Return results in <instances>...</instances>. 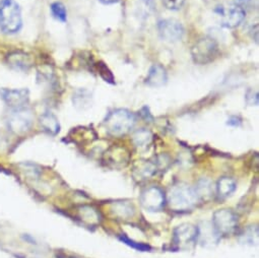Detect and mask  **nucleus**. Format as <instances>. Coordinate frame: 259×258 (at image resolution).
Wrapping results in <instances>:
<instances>
[{
  "label": "nucleus",
  "mask_w": 259,
  "mask_h": 258,
  "mask_svg": "<svg viewBox=\"0 0 259 258\" xmlns=\"http://www.w3.org/2000/svg\"><path fill=\"white\" fill-rule=\"evenodd\" d=\"M240 242L244 245L253 246L258 242V228L257 226H250L240 235Z\"/></svg>",
  "instance_id": "obj_20"
},
{
  "label": "nucleus",
  "mask_w": 259,
  "mask_h": 258,
  "mask_svg": "<svg viewBox=\"0 0 259 258\" xmlns=\"http://www.w3.org/2000/svg\"><path fill=\"white\" fill-rule=\"evenodd\" d=\"M157 172L156 164L151 162H145L143 164H139V167L135 169V174L138 173V179H149Z\"/></svg>",
  "instance_id": "obj_19"
},
{
  "label": "nucleus",
  "mask_w": 259,
  "mask_h": 258,
  "mask_svg": "<svg viewBox=\"0 0 259 258\" xmlns=\"http://www.w3.org/2000/svg\"><path fill=\"white\" fill-rule=\"evenodd\" d=\"M220 52L218 42L208 36L198 39L191 48V56L194 63L199 65L208 64L218 57Z\"/></svg>",
  "instance_id": "obj_4"
},
{
  "label": "nucleus",
  "mask_w": 259,
  "mask_h": 258,
  "mask_svg": "<svg viewBox=\"0 0 259 258\" xmlns=\"http://www.w3.org/2000/svg\"><path fill=\"white\" fill-rule=\"evenodd\" d=\"M237 189V183L233 178L223 177L221 178L215 185V194L221 199L228 198L231 196Z\"/></svg>",
  "instance_id": "obj_16"
},
{
  "label": "nucleus",
  "mask_w": 259,
  "mask_h": 258,
  "mask_svg": "<svg viewBox=\"0 0 259 258\" xmlns=\"http://www.w3.org/2000/svg\"><path fill=\"white\" fill-rule=\"evenodd\" d=\"M197 242V227L182 224L174 230V243L181 249L190 248Z\"/></svg>",
  "instance_id": "obj_9"
},
{
  "label": "nucleus",
  "mask_w": 259,
  "mask_h": 258,
  "mask_svg": "<svg viewBox=\"0 0 259 258\" xmlns=\"http://www.w3.org/2000/svg\"><path fill=\"white\" fill-rule=\"evenodd\" d=\"M198 200H204L207 201L213 197L215 194V188H213V184L208 179H200L195 188H193Z\"/></svg>",
  "instance_id": "obj_18"
},
{
  "label": "nucleus",
  "mask_w": 259,
  "mask_h": 258,
  "mask_svg": "<svg viewBox=\"0 0 259 258\" xmlns=\"http://www.w3.org/2000/svg\"><path fill=\"white\" fill-rule=\"evenodd\" d=\"M119 240L121 242H123L124 244H126L127 246L132 247L136 250H139V251H142V252H146V251H150L151 250V246L148 245V244H144V243H141V242H137L131 238H128L126 235H120L119 237Z\"/></svg>",
  "instance_id": "obj_23"
},
{
  "label": "nucleus",
  "mask_w": 259,
  "mask_h": 258,
  "mask_svg": "<svg viewBox=\"0 0 259 258\" xmlns=\"http://www.w3.org/2000/svg\"><path fill=\"white\" fill-rule=\"evenodd\" d=\"M23 25L20 6L14 0L0 2V29L7 34L18 33Z\"/></svg>",
  "instance_id": "obj_3"
},
{
  "label": "nucleus",
  "mask_w": 259,
  "mask_h": 258,
  "mask_svg": "<svg viewBox=\"0 0 259 258\" xmlns=\"http://www.w3.org/2000/svg\"><path fill=\"white\" fill-rule=\"evenodd\" d=\"M67 258H75V257H67Z\"/></svg>",
  "instance_id": "obj_30"
},
{
  "label": "nucleus",
  "mask_w": 259,
  "mask_h": 258,
  "mask_svg": "<svg viewBox=\"0 0 259 258\" xmlns=\"http://www.w3.org/2000/svg\"><path fill=\"white\" fill-rule=\"evenodd\" d=\"M153 141V136L149 131L146 129H142V131L137 132V134L134 137V143L139 148H145L148 147Z\"/></svg>",
  "instance_id": "obj_22"
},
{
  "label": "nucleus",
  "mask_w": 259,
  "mask_h": 258,
  "mask_svg": "<svg viewBox=\"0 0 259 258\" xmlns=\"http://www.w3.org/2000/svg\"><path fill=\"white\" fill-rule=\"evenodd\" d=\"M50 10H51L52 16L56 20H58L60 22H66V20H67V11L61 3L52 4Z\"/></svg>",
  "instance_id": "obj_24"
},
{
  "label": "nucleus",
  "mask_w": 259,
  "mask_h": 258,
  "mask_svg": "<svg viewBox=\"0 0 259 258\" xmlns=\"http://www.w3.org/2000/svg\"><path fill=\"white\" fill-rule=\"evenodd\" d=\"M211 225L220 237L229 236L237 230L238 217L231 209H219L212 216Z\"/></svg>",
  "instance_id": "obj_5"
},
{
  "label": "nucleus",
  "mask_w": 259,
  "mask_h": 258,
  "mask_svg": "<svg viewBox=\"0 0 259 258\" xmlns=\"http://www.w3.org/2000/svg\"><path fill=\"white\" fill-rule=\"evenodd\" d=\"M158 31L161 39L170 43H175L182 40L185 34L183 25L174 19L160 21L158 23Z\"/></svg>",
  "instance_id": "obj_7"
},
{
  "label": "nucleus",
  "mask_w": 259,
  "mask_h": 258,
  "mask_svg": "<svg viewBox=\"0 0 259 258\" xmlns=\"http://www.w3.org/2000/svg\"><path fill=\"white\" fill-rule=\"evenodd\" d=\"M168 81V74L166 69L160 64H154L146 78V82L150 87L159 88L163 87Z\"/></svg>",
  "instance_id": "obj_13"
},
{
  "label": "nucleus",
  "mask_w": 259,
  "mask_h": 258,
  "mask_svg": "<svg viewBox=\"0 0 259 258\" xmlns=\"http://www.w3.org/2000/svg\"><path fill=\"white\" fill-rule=\"evenodd\" d=\"M39 123L43 131L51 136H56L60 132V123L58 118L52 112H45L40 116Z\"/></svg>",
  "instance_id": "obj_15"
},
{
  "label": "nucleus",
  "mask_w": 259,
  "mask_h": 258,
  "mask_svg": "<svg viewBox=\"0 0 259 258\" xmlns=\"http://www.w3.org/2000/svg\"><path fill=\"white\" fill-rule=\"evenodd\" d=\"M8 64L16 70H28L33 65L32 57L22 51H16L8 55Z\"/></svg>",
  "instance_id": "obj_12"
},
{
  "label": "nucleus",
  "mask_w": 259,
  "mask_h": 258,
  "mask_svg": "<svg viewBox=\"0 0 259 258\" xmlns=\"http://www.w3.org/2000/svg\"><path fill=\"white\" fill-rule=\"evenodd\" d=\"M222 25L228 29H235L239 27L246 18V12L237 7L233 6L226 10H223L220 14Z\"/></svg>",
  "instance_id": "obj_11"
},
{
  "label": "nucleus",
  "mask_w": 259,
  "mask_h": 258,
  "mask_svg": "<svg viewBox=\"0 0 259 258\" xmlns=\"http://www.w3.org/2000/svg\"><path fill=\"white\" fill-rule=\"evenodd\" d=\"M245 99L249 106H257L258 105V93L254 90L247 91Z\"/></svg>",
  "instance_id": "obj_27"
},
{
  "label": "nucleus",
  "mask_w": 259,
  "mask_h": 258,
  "mask_svg": "<svg viewBox=\"0 0 259 258\" xmlns=\"http://www.w3.org/2000/svg\"><path fill=\"white\" fill-rule=\"evenodd\" d=\"M220 236L213 229L212 225L202 224L197 227V242L201 243L203 246H208L212 244H217L220 240Z\"/></svg>",
  "instance_id": "obj_14"
},
{
  "label": "nucleus",
  "mask_w": 259,
  "mask_h": 258,
  "mask_svg": "<svg viewBox=\"0 0 259 258\" xmlns=\"http://www.w3.org/2000/svg\"><path fill=\"white\" fill-rule=\"evenodd\" d=\"M198 201L194 189L184 183L174 185L166 196L168 206L175 212L189 211L195 207Z\"/></svg>",
  "instance_id": "obj_1"
},
{
  "label": "nucleus",
  "mask_w": 259,
  "mask_h": 258,
  "mask_svg": "<svg viewBox=\"0 0 259 258\" xmlns=\"http://www.w3.org/2000/svg\"><path fill=\"white\" fill-rule=\"evenodd\" d=\"M112 210L116 216L121 219H126L129 217H133L135 214V208L132 204L126 202H118L113 204Z\"/></svg>",
  "instance_id": "obj_21"
},
{
  "label": "nucleus",
  "mask_w": 259,
  "mask_h": 258,
  "mask_svg": "<svg viewBox=\"0 0 259 258\" xmlns=\"http://www.w3.org/2000/svg\"><path fill=\"white\" fill-rule=\"evenodd\" d=\"M33 113L31 110L26 107L22 109L15 110V112L11 115L8 125L10 131L16 135H23L27 133L33 124Z\"/></svg>",
  "instance_id": "obj_6"
},
{
  "label": "nucleus",
  "mask_w": 259,
  "mask_h": 258,
  "mask_svg": "<svg viewBox=\"0 0 259 258\" xmlns=\"http://www.w3.org/2000/svg\"><path fill=\"white\" fill-rule=\"evenodd\" d=\"M141 203L149 211H159L165 206L166 195L161 188L152 186L142 192Z\"/></svg>",
  "instance_id": "obj_8"
},
{
  "label": "nucleus",
  "mask_w": 259,
  "mask_h": 258,
  "mask_svg": "<svg viewBox=\"0 0 259 258\" xmlns=\"http://www.w3.org/2000/svg\"><path fill=\"white\" fill-rule=\"evenodd\" d=\"M162 4L167 10L177 12L184 7L185 0H162Z\"/></svg>",
  "instance_id": "obj_26"
},
{
  "label": "nucleus",
  "mask_w": 259,
  "mask_h": 258,
  "mask_svg": "<svg viewBox=\"0 0 259 258\" xmlns=\"http://www.w3.org/2000/svg\"><path fill=\"white\" fill-rule=\"evenodd\" d=\"M78 217L79 219L87 225L91 227H95L100 224L101 222V214L100 212L91 205H82L78 207Z\"/></svg>",
  "instance_id": "obj_17"
},
{
  "label": "nucleus",
  "mask_w": 259,
  "mask_h": 258,
  "mask_svg": "<svg viewBox=\"0 0 259 258\" xmlns=\"http://www.w3.org/2000/svg\"><path fill=\"white\" fill-rule=\"evenodd\" d=\"M242 123V120L240 117H237V116H232L229 120H228V125L230 126H240Z\"/></svg>",
  "instance_id": "obj_28"
},
{
  "label": "nucleus",
  "mask_w": 259,
  "mask_h": 258,
  "mask_svg": "<svg viewBox=\"0 0 259 258\" xmlns=\"http://www.w3.org/2000/svg\"><path fill=\"white\" fill-rule=\"evenodd\" d=\"M100 2L104 5H112V4H116L118 3L119 0H100Z\"/></svg>",
  "instance_id": "obj_29"
},
{
  "label": "nucleus",
  "mask_w": 259,
  "mask_h": 258,
  "mask_svg": "<svg viewBox=\"0 0 259 258\" xmlns=\"http://www.w3.org/2000/svg\"><path fill=\"white\" fill-rule=\"evenodd\" d=\"M136 116L126 109H116L110 112L104 120V126L109 135L122 137L128 134L135 127Z\"/></svg>",
  "instance_id": "obj_2"
},
{
  "label": "nucleus",
  "mask_w": 259,
  "mask_h": 258,
  "mask_svg": "<svg viewBox=\"0 0 259 258\" xmlns=\"http://www.w3.org/2000/svg\"><path fill=\"white\" fill-rule=\"evenodd\" d=\"M3 99L9 107L18 110L27 106L30 99V93L27 89L4 90Z\"/></svg>",
  "instance_id": "obj_10"
},
{
  "label": "nucleus",
  "mask_w": 259,
  "mask_h": 258,
  "mask_svg": "<svg viewBox=\"0 0 259 258\" xmlns=\"http://www.w3.org/2000/svg\"><path fill=\"white\" fill-rule=\"evenodd\" d=\"M82 99L78 96L77 93L73 96V103L76 107H80L81 109H84L87 107H90V101H91V95L87 91H81Z\"/></svg>",
  "instance_id": "obj_25"
}]
</instances>
